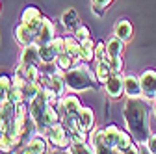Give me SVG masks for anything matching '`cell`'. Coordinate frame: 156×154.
<instances>
[{
	"label": "cell",
	"instance_id": "1",
	"mask_svg": "<svg viewBox=\"0 0 156 154\" xmlns=\"http://www.w3.org/2000/svg\"><path fill=\"white\" fill-rule=\"evenodd\" d=\"M123 119L126 124V130L132 136V139L138 143V147L147 145V139L151 136V104L143 97L126 99L123 104Z\"/></svg>",
	"mask_w": 156,
	"mask_h": 154
},
{
	"label": "cell",
	"instance_id": "2",
	"mask_svg": "<svg viewBox=\"0 0 156 154\" xmlns=\"http://www.w3.org/2000/svg\"><path fill=\"white\" fill-rule=\"evenodd\" d=\"M63 78H65L67 91H73V93H84L87 89H97L101 86L95 71H91L86 61H80L69 71H65Z\"/></svg>",
	"mask_w": 156,
	"mask_h": 154
},
{
	"label": "cell",
	"instance_id": "3",
	"mask_svg": "<svg viewBox=\"0 0 156 154\" xmlns=\"http://www.w3.org/2000/svg\"><path fill=\"white\" fill-rule=\"evenodd\" d=\"M106 136H108V141L110 145L113 147L115 152H140V147L132 139V136L128 134V130H121L119 126L115 124H108L106 128Z\"/></svg>",
	"mask_w": 156,
	"mask_h": 154
},
{
	"label": "cell",
	"instance_id": "4",
	"mask_svg": "<svg viewBox=\"0 0 156 154\" xmlns=\"http://www.w3.org/2000/svg\"><path fill=\"white\" fill-rule=\"evenodd\" d=\"M47 139H48V143L54 147V149H62V150H67L69 149V145H71V134H69V130L63 126V123H58V124H54V126H50V130L47 132V136H45Z\"/></svg>",
	"mask_w": 156,
	"mask_h": 154
},
{
	"label": "cell",
	"instance_id": "5",
	"mask_svg": "<svg viewBox=\"0 0 156 154\" xmlns=\"http://www.w3.org/2000/svg\"><path fill=\"white\" fill-rule=\"evenodd\" d=\"M89 143L93 145L95 149V154H113V147L110 145L108 141V136H106V130L104 128H97L91 132L89 136Z\"/></svg>",
	"mask_w": 156,
	"mask_h": 154
},
{
	"label": "cell",
	"instance_id": "6",
	"mask_svg": "<svg viewBox=\"0 0 156 154\" xmlns=\"http://www.w3.org/2000/svg\"><path fill=\"white\" fill-rule=\"evenodd\" d=\"M140 82H141V97L147 99L149 102L156 99V71L147 69L140 74Z\"/></svg>",
	"mask_w": 156,
	"mask_h": 154
},
{
	"label": "cell",
	"instance_id": "7",
	"mask_svg": "<svg viewBox=\"0 0 156 154\" xmlns=\"http://www.w3.org/2000/svg\"><path fill=\"white\" fill-rule=\"evenodd\" d=\"M104 89L110 99H121L125 95V76L121 72H112L110 78L104 82Z\"/></svg>",
	"mask_w": 156,
	"mask_h": 154
},
{
	"label": "cell",
	"instance_id": "8",
	"mask_svg": "<svg viewBox=\"0 0 156 154\" xmlns=\"http://www.w3.org/2000/svg\"><path fill=\"white\" fill-rule=\"evenodd\" d=\"M43 17H45V15L41 13V9H39V8L28 6V8H24L23 13H21V23L26 24L30 30H34V32L37 33L39 26H41V23H43Z\"/></svg>",
	"mask_w": 156,
	"mask_h": 154
},
{
	"label": "cell",
	"instance_id": "9",
	"mask_svg": "<svg viewBox=\"0 0 156 154\" xmlns=\"http://www.w3.org/2000/svg\"><path fill=\"white\" fill-rule=\"evenodd\" d=\"M56 35H58V33H56L54 23L50 21L48 17H43V23H41V26H39V30H37V33H35V43H37V45L50 43Z\"/></svg>",
	"mask_w": 156,
	"mask_h": 154
},
{
	"label": "cell",
	"instance_id": "10",
	"mask_svg": "<svg viewBox=\"0 0 156 154\" xmlns=\"http://www.w3.org/2000/svg\"><path fill=\"white\" fill-rule=\"evenodd\" d=\"M19 63H34L41 65V56H39V45L34 41L26 47H23L21 56H19Z\"/></svg>",
	"mask_w": 156,
	"mask_h": 154
},
{
	"label": "cell",
	"instance_id": "11",
	"mask_svg": "<svg viewBox=\"0 0 156 154\" xmlns=\"http://www.w3.org/2000/svg\"><path fill=\"white\" fill-rule=\"evenodd\" d=\"M48 139L45 138V136H34L21 150L19 152H24V154H43V152H47V149H48V143H47Z\"/></svg>",
	"mask_w": 156,
	"mask_h": 154
},
{
	"label": "cell",
	"instance_id": "12",
	"mask_svg": "<svg viewBox=\"0 0 156 154\" xmlns=\"http://www.w3.org/2000/svg\"><path fill=\"white\" fill-rule=\"evenodd\" d=\"M15 74L23 76L26 82H37L41 78V69H39V65H34V63H19L15 67Z\"/></svg>",
	"mask_w": 156,
	"mask_h": 154
},
{
	"label": "cell",
	"instance_id": "13",
	"mask_svg": "<svg viewBox=\"0 0 156 154\" xmlns=\"http://www.w3.org/2000/svg\"><path fill=\"white\" fill-rule=\"evenodd\" d=\"M13 35H15V41L21 45V47H26V45H30V43H34L35 41V32L34 30H30L26 24H19V26H15V30H13Z\"/></svg>",
	"mask_w": 156,
	"mask_h": 154
},
{
	"label": "cell",
	"instance_id": "14",
	"mask_svg": "<svg viewBox=\"0 0 156 154\" xmlns=\"http://www.w3.org/2000/svg\"><path fill=\"white\" fill-rule=\"evenodd\" d=\"M78 123H80V128L84 132H93L95 128V111L89 106H82L80 111H78Z\"/></svg>",
	"mask_w": 156,
	"mask_h": 154
},
{
	"label": "cell",
	"instance_id": "15",
	"mask_svg": "<svg viewBox=\"0 0 156 154\" xmlns=\"http://www.w3.org/2000/svg\"><path fill=\"white\" fill-rule=\"evenodd\" d=\"M125 95L130 99L136 97H141V82H140V76L136 74H126L125 76Z\"/></svg>",
	"mask_w": 156,
	"mask_h": 154
},
{
	"label": "cell",
	"instance_id": "16",
	"mask_svg": "<svg viewBox=\"0 0 156 154\" xmlns=\"http://www.w3.org/2000/svg\"><path fill=\"white\" fill-rule=\"evenodd\" d=\"M113 32L115 35L119 37V39H123L125 43L132 39V35H134V28H132V23L126 21V19H121V21H117L115 26H113Z\"/></svg>",
	"mask_w": 156,
	"mask_h": 154
},
{
	"label": "cell",
	"instance_id": "17",
	"mask_svg": "<svg viewBox=\"0 0 156 154\" xmlns=\"http://www.w3.org/2000/svg\"><path fill=\"white\" fill-rule=\"evenodd\" d=\"M65 54H69L74 63H80V41L76 39L74 35H67L65 37Z\"/></svg>",
	"mask_w": 156,
	"mask_h": 154
},
{
	"label": "cell",
	"instance_id": "18",
	"mask_svg": "<svg viewBox=\"0 0 156 154\" xmlns=\"http://www.w3.org/2000/svg\"><path fill=\"white\" fill-rule=\"evenodd\" d=\"M63 74H65V71H60L58 74L50 76V78H48V84H47V87L54 89L58 95H60V97H65V91H67V86H65V78H63Z\"/></svg>",
	"mask_w": 156,
	"mask_h": 154
},
{
	"label": "cell",
	"instance_id": "19",
	"mask_svg": "<svg viewBox=\"0 0 156 154\" xmlns=\"http://www.w3.org/2000/svg\"><path fill=\"white\" fill-rule=\"evenodd\" d=\"M21 89H23V95H24V102H28V104H30V102L37 97V95L41 93L43 84L39 82V80H37V82H26Z\"/></svg>",
	"mask_w": 156,
	"mask_h": 154
},
{
	"label": "cell",
	"instance_id": "20",
	"mask_svg": "<svg viewBox=\"0 0 156 154\" xmlns=\"http://www.w3.org/2000/svg\"><path fill=\"white\" fill-rule=\"evenodd\" d=\"M62 104H63V110H65V113H78V111H80V108H82V102H80V99H78L74 93H71V95H65V97H62Z\"/></svg>",
	"mask_w": 156,
	"mask_h": 154
},
{
	"label": "cell",
	"instance_id": "21",
	"mask_svg": "<svg viewBox=\"0 0 156 154\" xmlns=\"http://www.w3.org/2000/svg\"><path fill=\"white\" fill-rule=\"evenodd\" d=\"M106 48H108V58L112 56H123V50H125V41L119 39L117 35L110 37L106 41Z\"/></svg>",
	"mask_w": 156,
	"mask_h": 154
},
{
	"label": "cell",
	"instance_id": "22",
	"mask_svg": "<svg viewBox=\"0 0 156 154\" xmlns=\"http://www.w3.org/2000/svg\"><path fill=\"white\" fill-rule=\"evenodd\" d=\"M62 24H63V28L65 30H74L78 24H80V17H78V13H76V9H67L63 15H62Z\"/></svg>",
	"mask_w": 156,
	"mask_h": 154
},
{
	"label": "cell",
	"instance_id": "23",
	"mask_svg": "<svg viewBox=\"0 0 156 154\" xmlns=\"http://www.w3.org/2000/svg\"><path fill=\"white\" fill-rule=\"evenodd\" d=\"M65 152H69V154H95V149L89 141H82V143L80 141H71V145Z\"/></svg>",
	"mask_w": 156,
	"mask_h": 154
},
{
	"label": "cell",
	"instance_id": "24",
	"mask_svg": "<svg viewBox=\"0 0 156 154\" xmlns=\"http://www.w3.org/2000/svg\"><path fill=\"white\" fill-rule=\"evenodd\" d=\"M80 60L86 61V63L95 60V43L91 41V37L80 43Z\"/></svg>",
	"mask_w": 156,
	"mask_h": 154
},
{
	"label": "cell",
	"instance_id": "25",
	"mask_svg": "<svg viewBox=\"0 0 156 154\" xmlns=\"http://www.w3.org/2000/svg\"><path fill=\"white\" fill-rule=\"evenodd\" d=\"M112 67L108 61H97V67H95V74H97V80H99V84L102 86L108 78H110V74H112Z\"/></svg>",
	"mask_w": 156,
	"mask_h": 154
},
{
	"label": "cell",
	"instance_id": "26",
	"mask_svg": "<svg viewBox=\"0 0 156 154\" xmlns=\"http://www.w3.org/2000/svg\"><path fill=\"white\" fill-rule=\"evenodd\" d=\"M13 150H19L13 136L8 132H2L0 134V152H13Z\"/></svg>",
	"mask_w": 156,
	"mask_h": 154
},
{
	"label": "cell",
	"instance_id": "27",
	"mask_svg": "<svg viewBox=\"0 0 156 154\" xmlns=\"http://www.w3.org/2000/svg\"><path fill=\"white\" fill-rule=\"evenodd\" d=\"M39 56H41V61H54L58 54L50 43H45V45H39Z\"/></svg>",
	"mask_w": 156,
	"mask_h": 154
},
{
	"label": "cell",
	"instance_id": "28",
	"mask_svg": "<svg viewBox=\"0 0 156 154\" xmlns=\"http://www.w3.org/2000/svg\"><path fill=\"white\" fill-rule=\"evenodd\" d=\"M54 61L58 63V67H60L62 71H69L71 67H74V65H76V63H74V60H73V58H71L69 54H65V52H62V54H58Z\"/></svg>",
	"mask_w": 156,
	"mask_h": 154
},
{
	"label": "cell",
	"instance_id": "29",
	"mask_svg": "<svg viewBox=\"0 0 156 154\" xmlns=\"http://www.w3.org/2000/svg\"><path fill=\"white\" fill-rule=\"evenodd\" d=\"M6 99H8V100H11L13 104H19V102H23V100H24L23 89L11 84V87H9V89H8V93H6Z\"/></svg>",
	"mask_w": 156,
	"mask_h": 154
},
{
	"label": "cell",
	"instance_id": "30",
	"mask_svg": "<svg viewBox=\"0 0 156 154\" xmlns=\"http://www.w3.org/2000/svg\"><path fill=\"white\" fill-rule=\"evenodd\" d=\"M39 69H41V74L43 76H54V74H58L62 69L58 67V63L56 61H41V65H39Z\"/></svg>",
	"mask_w": 156,
	"mask_h": 154
},
{
	"label": "cell",
	"instance_id": "31",
	"mask_svg": "<svg viewBox=\"0 0 156 154\" xmlns=\"http://www.w3.org/2000/svg\"><path fill=\"white\" fill-rule=\"evenodd\" d=\"M95 61H108V48L106 43H95Z\"/></svg>",
	"mask_w": 156,
	"mask_h": 154
},
{
	"label": "cell",
	"instance_id": "32",
	"mask_svg": "<svg viewBox=\"0 0 156 154\" xmlns=\"http://www.w3.org/2000/svg\"><path fill=\"white\" fill-rule=\"evenodd\" d=\"M73 35H74L76 39L82 43V41H86V39H89V37H91V32H89V28H87V26L78 24V26L73 30Z\"/></svg>",
	"mask_w": 156,
	"mask_h": 154
},
{
	"label": "cell",
	"instance_id": "33",
	"mask_svg": "<svg viewBox=\"0 0 156 154\" xmlns=\"http://www.w3.org/2000/svg\"><path fill=\"white\" fill-rule=\"evenodd\" d=\"M50 45L54 47L56 54H62V52H65V37H63V35H56L54 39L50 41Z\"/></svg>",
	"mask_w": 156,
	"mask_h": 154
},
{
	"label": "cell",
	"instance_id": "34",
	"mask_svg": "<svg viewBox=\"0 0 156 154\" xmlns=\"http://www.w3.org/2000/svg\"><path fill=\"white\" fill-rule=\"evenodd\" d=\"M108 63H110V67H112L113 72H121L123 71V58L121 56H112V58H108Z\"/></svg>",
	"mask_w": 156,
	"mask_h": 154
},
{
	"label": "cell",
	"instance_id": "35",
	"mask_svg": "<svg viewBox=\"0 0 156 154\" xmlns=\"http://www.w3.org/2000/svg\"><path fill=\"white\" fill-rule=\"evenodd\" d=\"M11 84H13V78L9 74H0V91H2V93H8Z\"/></svg>",
	"mask_w": 156,
	"mask_h": 154
},
{
	"label": "cell",
	"instance_id": "36",
	"mask_svg": "<svg viewBox=\"0 0 156 154\" xmlns=\"http://www.w3.org/2000/svg\"><path fill=\"white\" fill-rule=\"evenodd\" d=\"M147 147L151 154H156V134H151L149 139H147Z\"/></svg>",
	"mask_w": 156,
	"mask_h": 154
},
{
	"label": "cell",
	"instance_id": "37",
	"mask_svg": "<svg viewBox=\"0 0 156 154\" xmlns=\"http://www.w3.org/2000/svg\"><path fill=\"white\" fill-rule=\"evenodd\" d=\"M112 2H113V0H91V4H97V6H101V8H104V9H106Z\"/></svg>",
	"mask_w": 156,
	"mask_h": 154
},
{
	"label": "cell",
	"instance_id": "38",
	"mask_svg": "<svg viewBox=\"0 0 156 154\" xmlns=\"http://www.w3.org/2000/svg\"><path fill=\"white\" fill-rule=\"evenodd\" d=\"M91 11L97 15V17H102L104 15V8H101V6H97V4H91Z\"/></svg>",
	"mask_w": 156,
	"mask_h": 154
},
{
	"label": "cell",
	"instance_id": "39",
	"mask_svg": "<svg viewBox=\"0 0 156 154\" xmlns=\"http://www.w3.org/2000/svg\"><path fill=\"white\" fill-rule=\"evenodd\" d=\"M4 99H6V93H2V91H0V102H2Z\"/></svg>",
	"mask_w": 156,
	"mask_h": 154
},
{
	"label": "cell",
	"instance_id": "40",
	"mask_svg": "<svg viewBox=\"0 0 156 154\" xmlns=\"http://www.w3.org/2000/svg\"><path fill=\"white\" fill-rule=\"evenodd\" d=\"M152 110H154V115H156V99L152 100Z\"/></svg>",
	"mask_w": 156,
	"mask_h": 154
},
{
	"label": "cell",
	"instance_id": "41",
	"mask_svg": "<svg viewBox=\"0 0 156 154\" xmlns=\"http://www.w3.org/2000/svg\"><path fill=\"white\" fill-rule=\"evenodd\" d=\"M0 8H2V6H0Z\"/></svg>",
	"mask_w": 156,
	"mask_h": 154
}]
</instances>
